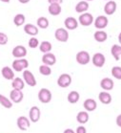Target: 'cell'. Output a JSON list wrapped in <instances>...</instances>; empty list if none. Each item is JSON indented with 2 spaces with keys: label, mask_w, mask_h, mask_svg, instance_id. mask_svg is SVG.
Returning a JSON list of instances; mask_svg holds the SVG:
<instances>
[{
  "label": "cell",
  "mask_w": 121,
  "mask_h": 133,
  "mask_svg": "<svg viewBox=\"0 0 121 133\" xmlns=\"http://www.w3.org/2000/svg\"><path fill=\"white\" fill-rule=\"evenodd\" d=\"M38 44H39V41L36 37H32L29 40V47H31V48H36Z\"/></svg>",
  "instance_id": "e575fe53"
},
{
  "label": "cell",
  "mask_w": 121,
  "mask_h": 133,
  "mask_svg": "<svg viewBox=\"0 0 121 133\" xmlns=\"http://www.w3.org/2000/svg\"><path fill=\"white\" fill-rule=\"evenodd\" d=\"M116 3H115V1H108L104 7V12L105 14L108 15H114L116 11Z\"/></svg>",
  "instance_id": "2e32d148"
},
{
  "label": "cell",
  "mask_w": 121,
  "mask_h": 133,
  "mask_svg": "<svg viewBox=\"0 0 121 133\" xmlns=\"http://www.w3.org/2000/svg\"><path fill=\"white\" fill-rule=\"evenodd\" d=\"M20 3H22V4H26V3H28L30 0H18Z\"/></svg>",
  "instance_id": "f35d334b"
},
{
  "label": "cell",
  "mask_w": 121,
  "mask_h": 133,
  "mask_svg": "<svg viewBox=\"0 0 121 133\" xmlns=\"http://www.w3.org/2000/svg\"><path fill=\"white\" fill-rule=\"evenodd\" d=\"M49 12H50V15H60L61 12V6L60 4H56V3H52V4H50V6H49Z\"/></svg>",
  "instance_id": "ffe728a7"
},
{
  "label": "cell",
  "mask_w": 121,
  "mask_h": 133,
  "mask_svg": "<svg viewBox=\"0 0 121 133\" xmlns=\"http://www.w3.org/2000/svg\"><path fill=\"white\" fill-rule=\"evenodd\" d=\"M98 99L103 104H110L112 103V96L107 92H100Z\"/></svg>",
  "instance_id": "44dd1931"
},
{
  "label": "cell",
  "mask_w": 121,
  "mask_h": 133,
  "mask_svg": "<svg viewBox=\"0 0 121 133\" xmlns=\"http://www.w3.org/2000/svg\"><path fill=\"white\" fill-rule=\"evenodd\" d=\"M28 66H29V62L25 58H18L12 62V68L16 72H21L22 70L28 68Z\"/></svg>",
  "instance_id": "6da1fadb"
},
{
  "label": "cell",
  "mask_w": 121,
  "mask_h": 133,
  "mask_svg": "<svg viewBox=\"0 0 121 133\" xmlns=\"http://www.w3.org/2000/svg\"><path fill=\"white\" fill-rule=\"evenodd\" d=\"M48 2L50 4H52V3H56V4H61L63 2V0H48Z\"/></svg>",
  "instance_id": "74e56055"
},
{
  "label": "cell",
  "mask_w": 121,
  "mask_h": 133,
  "mask_svg": "<svg viewBox=\"0 0 121 133\" xmlns=\"http://www.w3.org/2000/svg\"><path fill=\"white\" fill-rule=\"evenodd\" d=\"M36 24L41 29H46V28L49 27V20L46 17H44V16H41V17L37 19Z\"/></svg>",
  "instance_id": "1f68e13d"
},
{
  "label": "cell",
  "mask_w": 121,
  "mask_h": 133,
  "mask_svg": "<svg viewBox=\"0 0 121 133\" xmlns=\"http://www.w3.org/2000/svg\"><path fill=\"white\" fill-rule=\"evenodd\" d=\"M8 36L4 33H0V45H5L8 42Z\"/></svg>",
  "instance_id": "d590c367"
},
{
  "label": "cell",
  "mask_w": 121,
  "mask_h": 133,
  "mask_svg": "<svg viewBox=\"0 0 121 133\" xmlns=\"http://www.w3.org/2000/svg\"><path fill=\"white\" fill-rule=\"evenodd\" d=\"M87 130L84 127H78L76 128V133H86Z\"/></svg>",
  "instance_id": "8d00e7d4"
},
{
  "label": "cell",
  "mask_w": 121,
  "mask_h": 133,
  "mask_svg": "<svg viewBox=\"0 0 121 133\" xmlns=\"http://www.w3.org/2000/svg\"><path fill=\"white\" fill-rule=\"evenodd\" d=\"M42 62L48 66H51V65H55L56 62V58L54 54L51 53H46L44 56L42 57Z\"/></svg>",
  "instance_id": "7c38bea8"
},
{
  "label": "cell",
  "mask_w": 121,
  "mask_h": 133,
  "mask_svg": "<svg viewBox=\"0 0 121 133\" xmlns=\"http://www.w3.org/2000/svg\"><path fill=\"white\" fill-rule=\"evenodd\" d=\"M39 72L41 75L43 76H50L51 74V69L50 68V66L43 64L39 67Z\"/></svg>",
  "instance_id": "d6a6232c"
},
{
  "label": "cell",
  "mask_w": 121,
  "mask_h": 133,
  "mask_svg": "<svg viewBox=\"0 0 121 133\" xmlns=\"http://www.w3.org/2000/svg\"><path fill=\"white\" fill-rule=\"evenodd\" d=\"M89 9V3L87 1H80L75 6V11L77 12H84Z\"/></svg>",
  "instance_id": "83f0119b"
},
{
  "label": "cell",
  "mask_w": 121,
  "mask_h": 133,
  "mask_svg": "<svg viewBox=\"0 0 121 133\" xmlns=\"http://www.w3.org/2000/svg\"><path fill=\"white\" fill-rule=\"evenodd\" d=\"M117 125L118 127H120V115L117 117Z\"/></svg>",
  "instance_id": "60d3db41"
},
{
  "label": "cell",
  "mask_w": 121,
  "mask_h": 133,
  "mask_svg": "<svg viewBox=\"0 0 121 133\" xmlns=\"http://www.w3.org/2000/svg\"><path fill=\"white\" fill-rule=\"evenodd\" d=\"M25 15H22V14H18V15H16L14 16V18H13V23H14L15 26H17V27H19V26H21V25L24 24L25 22Z\"/></svg>",
  "instance_id": "f546056e"
},
{
  "label": "cell",
  "mask_w": 121,
  "mask_h": 133,
  "mask_svg": "<svg viewBox=\"0 0 121 133\" xmlns=\"http://www.w3.org/2000/svg\"><path fill=\"white\" fill-rule=\"evenodd\" d=\"M55 38L60 42H66L69 39V33L67 32L66 29H63V28H58L55 31Z\"/></svg>",
  "instance_id": "277c9868"
},
{
  "label": "cell",
  "mask_w": 121,
  "mask_h": 133,
  "mask_svg": "<svg viewBox=\"0 0 121 133\" xmlns=\"http://www.w3.org/2000/svg\"><path fill=\"white\" fill-rule=\"evenodd\" d=\"M12 86L13 89L22 90V89L24 88L25 84H24V82H23V79H20V78H14V79H12Z\"/></svg>",
  "instance_id": "d4e9b609"
},
{
  "label": "cell",
  "mask_w": 121,
  "mask_h": 133,
  "mask_svg": "<svg viewBox=\"0 0 121 133\" xmlns=\"http://www.w3.org/2000/svg\"><path fill=\"white\" fill-rule=\"evenodd\" d=\"M64 24H65V27L68 29V30H74L77 28L78 26V23H77V20H76L74 17H67L64 21Z\"/></svg>",
  "instance_id": "9a60e30c"
},
{
  "label": "cell",
  "mask_w": 121,
  "mask_h": 133,
  "mask_svg": "<svg viewBox=\"0 0 121 133\" xmlns=\"http://www.w3.org/2000/svg\"><path fill=\"white\" fill-rule=\"evenodd\" d=\"M112 75L114 78L117 79H121V67L120 66H115L112 69Z\"/></svg>",
  "instance_id": "836d02e7"
},
{
  "label": "cell",
  "mask_w": 121,
  "mask_h": 133,
  "mask_svg": "<svg viewBox=\"0 0 121 133\" xmlns=\"http://www.w3.org/2000/svg\"><path fill=\"white\" fill-rule=\"evenodd\" d=\"M39 49H40V51L42 52V53H44V54L50 53L51 50V43L49 42V41H43V42H41V44H40Z\"/></svg>",
  "instance_id": "4dcf8cb0"
},
{
  "label": "cell",
  "mask_w": 121,
  "mask_h": 133,
  "mask_svg": "<svg viewBox=\"0 0 121 133\" xmlns=\"http://www.w3.org/2000/svg\"><path fill=\"white\" fill-rule=\"evenodd\" d=\"M0 1H2V2H5V3H9L10 0H0Z\"/></svg>",
  "instance_id": "b9f144b4"
},
{
  "label": "cell",
  "mask_w": 121,
  "mask_h": 133,
  "mask_svg": "<svg viewBox=\"0 0 121 133\" xmlns=\"http://www.w3.org/2000/svg\"><path fill=\"white\" fill-rule=\"evenodd\" d=\"M27 55V49L24 46L18 45L12 49V56L16 58H22Z\"/></svg>",
  "instance_id": "9c48e42d"
},
{
  "label": "cell",
  "mask_w": 121,
  "mask_h": 133,
  "mask_svg": "<svg viewBox=\"0 0 121 133\" xmlns=\"http://www.w3.org/2000/svg\"><path fill=\"white\" fill-rule=\"evenodd\" d=\"M87 1H92V0H87Z\"/></svg>",
  "instance_id": "7bdbcfd3"
},
{
  "label": "cell",
  "mask_w": 121,
  "mask_h": 133,
  "mask_svg": "<svg viewBox=\"0 0 121 133\" xmlns=\"http://www.w3.org/2000/svg\"><path fill=\"white\" fill-rule=\"evenodd\" d=\"M31 124H30V121H29V119L24 117V116H21V117H19L17 119V127L20 130L22 131H26V130L29 129V127H30Z\"/></svg>",
  "instance_id": "30bf717a"
},
{
  "label": "cell",
  "mask_w": 121,
  "mask_h": 133,
  "mask_svg": "<svg viewBox=\"0 0 121 133\" xmlns=\"http://www.w3.org/2000/svg\"><path fill=\"white\" fill-rule=\"evenodd\" d=\"M74 131H73L72 129H66L65 131H64V133H73Z\"/></svg>",
  "instance_id": "ab89813d"
},
{
  "label": "cell",
  "mask_w": 121,
  "mask_h": 133,
  "mask_svg": "<svg viewBox=\"0 0 121 133\" xmlns=\"http://www.w3.org/2000/svg\"><path fill=\"white\" fill-rule=\"evenodd\" d=\"M1 74L3 76V78H5L6 79L11 81V79H14V73H13V71L9 66L3 67L2 70H1Z\"/></svg>",
  "instance_id": "ac0fdd59"
},
{
  "label": "cell",
  "mask_w": 121,
  "mask_h": 133,
  "mask_svg": "<svg viewBox=\"0 0 121 133\" xmlns=\"http://www.w3.org/2000/svg\"><path fill=\"white\" fill-rule=\"evenodd\" d=\"M24 31L27 35H30V36H36L37 34H38V28H37L36 26L33 25V24H26L25 25Z\"/></svg>",
  "instance_id": "d6986e66"
},
{
  "label": "cell",
  "mask_w": 121,
  "mask_h": 133,
  "mask_svg": "<svg viewBox=\"0 0 121 133\" xmlns=\"http://www.w3.org/2000/svg\"><path fill=\"white\" fill-rule=\"evenodd\" d=\"M111 53H112V57L115 58V61H119L121 57V46L115 44L111 49Z\"/></svg>",
  "instance_id": "cb8c5ba5"
},
{
  "label": "cell",
  "mask_w": 121,
  "mask_h": 133,
  "mask_svg": "<svg viewBox=\"0 0 121 133\" xmlns=\"http://www.w3.org/2000/svg\"><path fill=\"white\" fill-rule=\"evenodd\" d=\"M38 99L42 103H49L51 100V91L47 88H42L38 92Z\"/></svg>",
  "instance_id": "7a4b0ae2"
},
{
  "label": "cell",
  "mask_w": 121,
  "mask_h": 133,
  "mask_svg": "<svg viewBox=\"0 0 121 133\" xmlns=\"http://www.w3.org/2000/svg\"><path fill=\"white\" fill-rule=\"evenodd\" d=\"M79 98H80V95L77 91H72L68 95V102L70 103H76L79 101Z\"/></svg>",
  "instance_id": "4316f807"
},
{
  "label": "cell",
  "mask_w": 121,
  "mask_h": 133,
  "mask_svg": "<svg viewBox=\"0 0 121 133\" xmlns=\"http://www.w3.org/2000/svg\"><path fill=\"white\" fill-rule=\"evenodd\" d=\"M91 61V57L89 55L88 52L86 51H80L76 55V61L81 65H86L88 64Z\"/></svg>",
  "instance_id": "3957f363"
},
{
  "label": "cell",
  "mask_w": 121,
  "mask_h": 133,
  "mask_svg": "<svg viewBox=\"0 0 121 133\" xmlns=\"http://www.w3.org/2000/svg\"><path fill=\"white\" fill-rule=\"evenodd\" d=\"M72 83V77L69 74H62L58 78L57 84L62 88H66Z\"/></svg>",
  "instance_id": "5b68a950"
},
{
  "label": "cell",
  "mask_w": 121,
  "mask_h": 133,
  "mask_svg": "<svg viewBox=\"0 0 121 133\" xmlns=\"http://www.w3.org/2000/svg\"><path fill=\"white\" fill-rule=\"evenodd\" d=\"M40 109L37 107V106H33L32 108L30 109V112H29V116H30V120L33 123H36V122L39 121L40 119Z\"/></svg>",
  "instance_id": "8fae6325"
},
{
  "label": "cell",
  "mask_w": 121,
  "mask_h": 133,
  "mask_svg": "<svg viewBox=\"0 0 121 133\" xmlns=\"http://www.w3.org/2000/svg\"><path fill=\"white\" fill-rule=\"evenodd\" d=\"M76 120L79 124H86L89 121V114L85 111H80L76 116Z\"/></svg>",
  "instance_id": "484cf974"
},
{
  "label": "cell",
  "mask_w": 121,
  "mask_h": 133,
  "mask_svg": "<svg viewBox=\"0 0 121 133\" xmlns=\"http://www.w3.org/2000/svg\"><path fill=\"white\" fill-rule=\"evenodd\" d=\"M105 61H106L105 57L101 53H96L93 57V63H94V66L96 67H102L105 64Z\"/></svg>",
  "instance_id": "4fadbf2b"
},
{
  "label": "cell",
  "mask_w": 121,
  "mask_h": 133,
  "mask_svg": "<svg viewBox=\"0 0 121 133\" xmlns=\"http://www.w3.org/2000/svg\"><path fill=\"white\" fill-rule=\"evenodd\" d=\"M108 18L106 16H104V15H99V16H97L96 19L94 20V26L95 28L97 29H104V28L107 27V25H108Z\"/></svg>",
  "instance_id": "5bb4252c"
},
{
  "label": "cell",
  "mask_w": 121,
  "mask_h": 133,
  "mask_svg": "<svg viewBox=\"0 0 121 133\" xmlns=\"http://www.w3.org/2000/svg\"><path fill=\"white\" fill-rule=\"evenodd\" d=\"M94 37L97 42H104V41H106L107 37H108V35H107L106 32L99 30V31H97V32L94 33Z\"/></svg>",
  "instance_id": "603a6c76"
},
{
  "label": "cell",
  "mask_w": 121,
  "mask_h": 133,
  "mask_svg": "<svg viewBox=\"0 0 121 133\" xmlns=\"http://www.w3.org/2000/svg\"><path fill=\"white\" fill-rule=\"evenodd\" d=\"M0 104L2 106H4L5 108H12V103L8 99L7 97H5L4 95L0 94Z\"/></svg>",
  "instance_id": "f1b7e54d"
},
{
  "label": "cell",
  "mask_w": 121,
  "mask_h": 133,
  "mask_svg": "<svg viewBox=\"0 0 121 133\" xmlns=\"http://www.w3.org/2000/svg\"><path fill=\"white\" fill-rule=\"evenodd\" d=\"M97 106L96 102L93 99H87V100L84 102V107L87 111H94L95 110Z\"/></svg>",
  "instance_id": "7402d4cb"
},
{
  "label": "cell",
  "mask_w": 121,
  "mask_h": 133,
  "mask_svg": "<svg viewBox=\"0 0 121 133\" xmlns=\"http://www.w3.org/2000/svg\"><path fill=\"white\" fill-rule=\"evenodd\" d=\"M23 78H24L25 82L30 86H35L36 85V79L34 78V76L32 72L29 70H25L23 72Z\"/></svg>",
  "instance_id": "52a82bcc"
},
{
  "label": "cell",
  "mask_w": 121,
  "mask_h": 133,
  "mask_svg": "<svg viewBox=\"0 0 121 133\" xmlns=\"http://www.w3.org/2000/svg\"><path fill=\"white\" fill-rule=\"evenodd\" d=\"M114 81L112 79H109V78H105V79H103L101 82H100V86L104 89V90H107V91H110L112 90V88H114Z\"/></svg>",
  "instance_id": "e0dca14e"
},
{
  "label": "cell",
  "mask_w": 121,
  "mask_h": 133,
  "mask_svg": "<svg viewBox=\"0 0 121 133\" xmlns=\"http://www.w3.org/2000/svg\"><path fill=\"white\" fill-rule=\"evenodd\" d=\"M79 23L83 26H90L91 24H93V21H94V17L89 12H85V14H82L78 18Z\"/></svg>",
  "instance_id": "8992f818"
},
{
  "label": "cell",
  "mask_w": 121,
  "mask_h": 133,
  "mask_svg": "<svg viewBox=\"0 0 121 133\" xmlns=\"http://www.w3.org/2000/svg\"><path fill=\"white\" fill-rule=\"evenodd\" d=\"M23 97H24V95L22 93V91L18 90V89H12L10 93L11 101H12L15 103H21V101L23 100Z\"/></svg>",
  "instance_id": "ba28073f"
}]
</instances>
